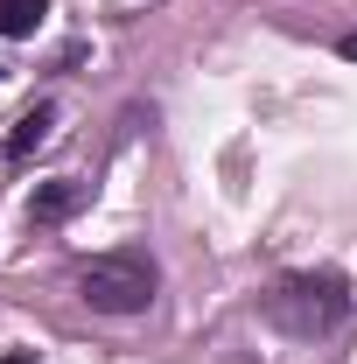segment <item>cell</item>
<instances>
[{
	"mask_svg": "<svg viewBox=\"0 0 357 364\" xmlns=\"http://www.w3.org/2000/svg\"><path fill=\"white\" fill-rule=\"evenodd\" d=\"M343 56H357V36H343Z\"/></svg>",
	"mask_w": 357,
	"mask_h": 364,
	"instance_id": "8992f818",
	"label": "cell"
},
{
	"mask_svg": "<svg viewBox=\"0 0 357 364\" xmlns=\"http://www.w3.org/2000/svg\"><path fill=\"white\" fill-rule=\"evenodd\" d=\"M78 294H85L98 316H140L154 301V267L140 252H112V259H91L78 273Z\"/></svg>",
	"mask_w": 357,
	"mask_h": 364,
	"instance_id": "7a4b0ae2",
	"label": "cell"
},
{
	"mask_svg": "<svg viewBox=\"0 0 357 364\" xmlns=\"http://www.w3.org/2000/svg\"><path fill=\"white\" fill-rule=\"evenodd\" d=\"M49 127H56V112H49V105L21 112V119H14V134H7V161H28V154L49 140Z\"/></svg>",
	"mask_w": 357,
	"mask_h": 364,
	"instance_id": "277c9868",
	"label": "cell"
},
{
	"mask_svg": "<svg viewBox=\"0 0 357 364\" xmlns=\"http://www.w3.org/2000/svg\"><path fill=\"white\" fill-rule=\"evenodd\" d=\"M351 316V280L343 273H287L267 294V322L287 336H322Z\"/></svg>",
	"mask_w": 357,
	"mask_h": 364,
	"instance_id": "6da1fadb",
	"label": "cell"
},
{
	"mask_svg": "<svg viewBox=\"0 0 357 364\" xmlns=\"http://www.w3.org/2000/svg\"><path fill=\"white\" fill-rule=\"evenodd\" d=\"M0 364H28V358H0Z\"/></svg>",
	"mask_w": 357,
	"mask_h": 364,
	"instance_id": "52a82bcc",
	"label": "cell"
},
{
	"mask_svg": "<svg viewBox=\"0 0 357 364\" xmlns=\"http://www.w3.org/2000/svg\"><path fill=\"white\" fill-rule=\"evenodd\" d=\"M78 203H85V182H43V189L28 196V218H36V225H56V218H70Z\"/></svg>",
	"mask_w": 357,
	"mask_h": 364,
	"instance_id": "3957f363",
	"label": "cell"
},
{
	"mask_svg": "<svg viewBox=\"0 0 357 364\" xmlns=\"http://www.w3.org/2000/svg\"><path fill=\"white\" fill-rule=\"evenodd\" d=\"M49 0H0V36H36Z\"/></svg>",
	"mask_w": 357,
	"mask_h": 364,
	"instance_id": "5b68a950",
	"label": "cell"
}]
</instances>
